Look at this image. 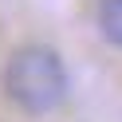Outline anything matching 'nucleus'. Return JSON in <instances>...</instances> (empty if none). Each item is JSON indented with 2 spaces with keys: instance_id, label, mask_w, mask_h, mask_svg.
<instances>
[{
  "instance_id": "nucleus-2",
  "label": "nucleus",
  "mask_w": 122,
  "mask_h": 122,
  "mask_svg": "<svg viewBox=\"0 0 122 122\" xmlns=\"http://www.w3.org/2000/svg\"><path fill=\"white\" fill-rule=\"evenodd\" d=\"M95 24H98V36H102L110 47L122 51V0H98Z\"/></svg>"
},
{
  "instance_id": "nucleus-1",
  "label": "nucleus",
  "mask_w": 122,
  "mask_h": 122,
  "mask_svg": "<svg viewBox=\"0 0 122 122\" xmlns=\"http://www.w3.org/2000/svg\"><path fill=\"white\" fill-rule=\"evenodd\" d=\"M0 83H4V95L16 110L24 114H51L59 102L67 98V67L59 59L55 47L47 43H24L8 55L4 71H0Z\"/></svg>"
}]
</instances>
